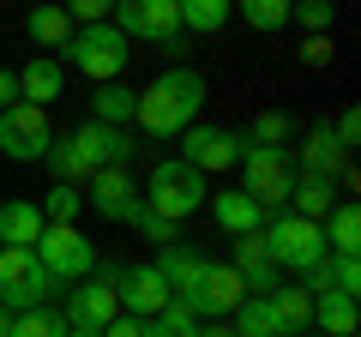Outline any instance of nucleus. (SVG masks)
<instances>
[{
    "mask_svg": "<svg viewBox=\"0 0 361 337\" xmlns=\"http://www.w3.org/2000/svg\"><path fill=\"white\" fill-rule=\"evenodd\" d=\"M199 109H205V78L193 66H169L157 85H145L133 97V121L151 139H180V127H193Z\"/></svg>",
    "mask_w": 361,
    "mask_h": 337,
    "instance_id": "2",
    "label": "nucleus"
},
{
    "mask_svg": "<svg viewBox=\"0 0 361 337\" xmlns=\"http://www.w3.org/2000/svg\"><path fill=\"white\" fill-rule=\"evenodd\" d=\"M109 25L127 42H157V49H169V54L180 49V6L175 0H115Z\"/></svg>",
    "mask_w": 361,
    "mask_h": 337,
    "instance_id": "7",
    "label": "nucleus"
},
{
    "mask_svg": "<svg viewBox=\"0 0 361 337\" xmlns=\"http://www.w3.org/2000/svg\"><path fill=\"white\" fill-rule=\"evenodd\" d=\"M151 265H157V271L169 277V289H175V295H193L211 259H199V253H187V247H163V253H157Z\"/></svg>",
    "mask_w": 361,
    "mask_h": 337,
    "instance_id": "25",
    "label": "nucleus"
},
{
    "mask_svg": "<svg viewBox=\"0 0 361 337\" xmlns=\"http://www.w3.org/2000/svg\"><path fill=\"white\" fill-rule=\"evenodd\" d=\"M241 295H247V283H241V271H235V265H205L199 289H193V295H175V301H187V307L205 313V319H229Z\"/></svg>",
    "mask_w": 361,
    "mask_h": 337,
    "instance_id": "14",
    "label": "nucleus"
},
{
    "mask_svg": "<svg viewBox=\"0 0 361 337\" xmlns=\"http://www.w3.org/2000/svg\"><path fill=\"white\" fill-rule=\"evenodd\" d=\"M54 289H61V283L37 265V253H30V247H0V307H6V313L49 307Z\"/></svg>",
    "mask_w": 361,
    "mask_h": 337,
    "instance_id": "6",
    "label": "nucleus"
},
{
    "mask_svg": "<svg viewBox=\"0 0 361 337\" xmlns=\"http://www.w3.org/2000/svg\"><path fill=\"white\" fill-rule=\"evenodd\" d=\"M325 277H331V289L355 295V289H361V259H355V253H325Z\"/></svg>",
    "mask_w": 361,
    "mask_h": 337,
    "instance_id": "35",
    "label": "nucleus"
},
{
    "mask_svg": "<svg viewBox=\"0 0 361 337\" xmlns=\"http://www.w3.org/2000/svg\"><path fill=\"white\" fill-rule=\"evenodd\" d=\"M115 313H121L115 277H85L78 289H66V313H61V319L73 325V331H103Z\"/></svg>",
    "mask_w": 361,
    "mask_h": 337,
    "instance_id": "12",
    "label": "nucleus"
},
{
    "mask_svg": "<svg viewBox=\"0 0 361 337\" xmlns=\"http://www.w3.org/2000/svg\"><path fill=\"white\" fill-rule=\"evenodd\" d=\"M175 6H180V30L211 37V30L229 25V6H235V0H175Z\"/></svg>",
    "mask_w": 361,
    "mask_h": 337,
    "instance_id": "28",
    "label": "nucleus"
},
{
    "mask_svg": "<svg viewBox=\"0 0 361 337\" xmlns=\"http://www.w3.org/2000/svg\"><path fill=\"white\" fill-rule=\"evenodd\" d=\"M42 229H49V217H42L37 199H0V247H30L37 253Z\"/></svg>",
    "mask_w": 361,
    "mask_h": 337,
    "instance_id": "17",
    "label": "nucleus"
},
{
    "mask_svg": "<svg viewBox=\"0 0 361 337\" xmlns=\"http://www.w3.org/2000/svg\"><path fill=\"white\" fill-rule=\"evenodd\" d=\"M265 253H271V265H277V271H301L307 277L313 265L325 259V253H331V247H325V235H319V223L313 217H295V211H277V217H265Z\"/></svg>",
    "mask_w": 361,
    "mask_h": 337,
    "instance_id": "4",
    "label": "nucleus"
},
{
    "mask_svg": "<svg viewBox=\"0 0 361 337\" xmlns=\"http://www.w3.org/2000/svg\"><path fill=\"white\" fill-rule=\"evenodd\" d=\"M289 18H301V25H307L313 37H331L337 6H331V0H295V6H289Z\"/></svg>",
    "mask_w": 361,
    "mask_h": 337,
    "instance_id": "36",
    "label": "nucleus"
},
{
    "mask_svg": "<svg viewBox=\"0 0 361 337\" xmlns=\"http://www.w3.org/2000/svg\"><path fill=\"white\" fill-rule=\"evenodd\" d=\"M127 223H133V229H139V235H151L157 247H175V235H180V223H169V217H157V211L145 205V199H139V205L127 211Z\"/></svg>",
    "mask_w": 361,
    "mask_h": 337,
    "instance_id": "34",
    "label": "nucleus"
},
{
    "mask_svg": "<svg viewBox=\"0 0 361 337\" xmlns=\"http://www.w3.org/2000/svg\"><path fill=\"white\" fill-rule=\"evenodd\" d=\"M66 337H103V331H66Z\"/></svg>",
    "mask_w": 361,
    "mask_h": 337,
    "instance_id": "43",
    "label": "nucleus"
},
{
    "mask_svg": "<svg viewBox=\"0 0 361 337\" xmlns=\"http://www.w3.org/2000/svg\"><path fill=\"white\" fill-rule=\"evenodd\" d=\"M355 295H343V289H325V295H313V325H319V337H355Z\"/></svg>",
    "mask_w": 361,
    "mask_h": 337,
    "instance_id": "21",
    "label": "nucleus"
},
{
    "mask_svg": "<svg viewBox=\"0 0 361 337\" xmlns=\"http://www.w3.org/2000/svg\"><path fill=\"white\" fill-rule=\"evenodd\" d=\"M289 139H295V121H289L283 109H265V115H253V127H247V145H277V151H289Z\"/></svg>",
    "mask_w": 361,
    "mask_h": 337,
    "instance_id": "29",
    "label": "nucleus"
},
{
    "mask_svg": "<svg viewBox=\"0 0 361 337\" xmlns=\"http://www.w3.org/2000/svg\"><path fill=\"white\" fill-rule=\"evenodd\" d=\"M54 145V127H49V109L37 103H13L0 109V157H13V163H42Z\"/></svg>",
    "mask_w": 361,
    "mask_h": 337,
    "instance_id": "10",
    "label": "nucleus"
},
{
    "mask_svg": "<svg viewBox=\"0 0 361 337\" xmlns=\"http://www.w3.org/2000/svg\"><path fill=\"white\" fill-rule=\"evenodd\" d=\"M235 337H277L265 295H241V301H235Z\"/></svg>",
    "mask_w": 361,
    "mask_h": 337,
    "instance_id": "31",
    "label": "nucleus"
},
{
    "mask_svg": "<svg viewBox=\"0 0 361 337\" xmlns=\"http://www.w3.org/2000/svg\"><path fill=\"white\" fill-rule=\"evenodd\" d=\"M61 85H66V73H61V61H54V54H37V61L18 73V97H25V103H37V109H49L54 97H61Z\"/></svg>",
    "mask_w": 361,
    "mask_h": 337,
    "instance_id": "22",
    "label": "nucleus"
},
{
    "mask_svg": "<svg viewBox=\"0 0 361 337\" xmlns=\"http://www.w3.org/2000/svg\"><path fill=\"white\" fill-rule=\"evenodd\" d=\"M247 151V133L235 127H180V163H193L199 175H211V168H235Z\"/></svg>",
    "mask_w": 361,
    "mask_h": 337,
    "instance_id": "11",
    "label": "nucleus"
},
{
    "mask_svg": "<svg viewBox=\"0 0 361 337\" xmlns=\"http://www.w3.org/2000/svg\"><path fill=\"white\" fill-rule=\"evenodd\" d=\"M61 6L73 25H109V13H115V0H61Z\"/></svg>",
    "mask_w": 361,
    "mask_h": 337,
    "instance_id": "37",
    "label": "nucleus"
},
{
    "mask_svg": "<svg viewBox=\"0 0 361 337\" xmlns=\"http://www.w3.org/2000/svg\"><path fill=\"white\" fill-rule=\"evenodd\" d=\"M331 205H337V175H295V187H289V211L295 217L319 223Z\"/></svg>",
    "mask_w": 361,
    "mask_h": 337,
    "instance_id": "23",
    "label": "nucleus"
},
{
    "mask_svg": "<svg viewBox=\"0 0 361 337\" xmlns=\"http://www.w3.org/2000/svg\"><path fill=\"white\" fill-rule=\"evenodd\" d=\"M115 295H121V313L151 319V313H163L169 301H175V289H169V277L157 271V265H133V271L115 277Z\"/></svg>",
    "mask_w": 361,
    "mask_h": 337,
    "instance_id": "13",
    "label": "nucleus"
},
{
    "mask_svg": "<svg viewBox=\"0 0 361 337\" xmlns=\"http://www.w3.org/2000/svg\"><path fill=\"white\" fill-rule=\"evenodd\" d=\"M13 103H18V73L0 66V109H13Z\"/></svg>",
    "mask_w": 361,
    "mask_h": 337,
    "instance_id": "41",
    "label": "nucleus"
},
{
    "mask_svg": "<svg viewBox=\"0 0 361 337\" xmlns=\"http://www.w3.org/2000/svg\"><path fill=\"white\" fill-rule=\"evenodd\" d=\"M331 133H337V145H343V151H349V145H361V115H355V109H343Z\"/></svg>",
    "mask_w": 361,
    "mask_h": 337,
    "instance_id": "39",
    "label": "nucleus"
},
{
    "mask_svg": "<svg viewBox=\"0 0 361 337\" xmlns=\"http://www.w3.org/2000/svg\"><path fill=\"white\" fill-rule=\"evenodd\" d=\"M301 61H307V66H325V61H331V37H307V42H301Z\"/></svg>",
    "mask_w": 361,
    "mask_h": 337,
    "instance_id": "40",
    "label": "nucleus"
},
{
    "mask_svg": "<svg viewBox=\"0 0 361 337\" xmlns=\"http://www.w3.org/2000/svg\"><path fill=\"white\" fill-rule=\"evenodd\" d=\"M205 199H211V187H205V175H199L193 163L169 157V163H157V168H151L145 205H151L157 217H169V223H187L193 211H205Z\"/></svg>",
    "mask_w": 361,
    "mask_h": 337,
    "instance_id": "5",
    "label": "nucleus"
},
{
    "mask_svg": "<svg viewBox=\"0 0 361 337\" xmlns=\"http://www.w3.org/2000/svg\"><path fill=\"white\" fill-rule=\"evenodd\" d=\"M289 187H295V168H289V151L277 145H247L241 151V193L259 199L265 211L289 205Z\"/></svg>",
    "mask_w": 361,
    "mask_h": 337,
    "instance_id": "8",
    "label": "nucleus"
},
{
    "mask_svg": "<svg viewBox=\"0 0 361 337\" xmlns=\"http://www.w3.org/2000/svg\"><path fill=\"white\" fill-rule=\"evenodd\" d=\"M103 337H151V325H145L139 313H115V319L103 325Z\"/></svg>",
    "mask_w": 361,
    "mask_h": 337,
    "instance_id": "38",
    "label": "nucleus"
},
{
    "mask_svg": "<svg viewBox=\"0 0 361 337\" xmlns=\"http://www.w3.org/2000/svg\"><path fill=\"white\" fill-rule=\"evenodd\" d=\"M343 145H337V133L331 127H313L307 139L295 145V163H301V175H337V168H343Z\"/></svg>",
    "mask_w": 361,
    "mask_h": 337,
    "instance_id": "20",
    "label": "nucleus"
},
{
    "mask_svg": "<svg viewBox=\"0 0 361 337\" xmlns=\"http://www.w3.org/2000/svg\"><path fill=\"white\" fill-rule=\"evenodd\" d=\"M205 205H211V217H217L223 235H259V229H265V205L247 199L241 187H235V193H211Z\"/></svg>",
    "mask_w": 361,
    "mask_h": 337,
    "instance_id": "19",
    "label": "nucleus"
},
{
    "mask_svg": "<svg viewBox=\"0 0 361 337\" xmlns=\"http://www.w3.org/2000/svg\"><path fill=\"white\" fill-rule=\"evenodd\" d=\"M25 30H30V42H37V49H66V37H73L78 25L66 18V6H30Z\"/></svg>",
    "mask_w": 361,
    "mask_h": 337,
    "instance_id": "26",
    "label": "nucleus"
},
{
    "mask_svg": "<svg viewBox=\"0 0 361 337\" xmlns=\"http://www.w3.org/2000/svg\"><path fill=\"white\" fill-rule=\"evenodd\" d=\"M85 187H90V211L109 217V223H127V211L139 205V187H133L127 168H97Z\"/></svg>",
    "mask_w": 361,
    "mask_h": 337,
    "instance_id": "15",
    "label": "nucleus"
},
{
    "mask_svg": "<svg viewBox=\"0 0 361 337\" xmlns=\"http://www.w3.org/2000/svg\"><path fill=\"white\" fill-rule=\"evenodd\" d=\"M0 337H13V313L6 307H0Z\"/></svg>",
    "mask_w": 361,
    "mask_h": 337,
    "instance_id": "42",
    "label": "nucleus"
},
{
    "mask_svg": "<svg viewBox=\"0 0 361 337\" xmlns=\"http://www.w3.org/2000/svg\"><path fill=\"white\" fill-rule=\"evenodd\" d=\"M289 6H295V0H235V13H241L253 30H265V37L289 25Z\"/></svg>",
    "mask_w": 361,
    "mask_h": 337,
    "instance_id": "30",
    "label": "nucleus"
},
{
    "mask_svg": "<svg viewBox=\"0 0 361 337\" xmlns=\"http://www.w3.org/2000/svg\"><path fill=\"white\" fill-rule=\"evenodd\" d=\"M61 61L73 66V73H85L90 85H109V78H121V73H127L133 42L121 37L115 25H85V30H73V37H66Z\"/></svg>",
    "mask_w": 361,
    "mask_h": 337,
    "instance_id": "3",
    "label": "nucleus"
},
{
    "mask_svg": "<svg viewBox=\"0 0 361 337\" xmlns=\"http://www.w3.org/2000/svg\"><path fill=\"white\" fill-rule=\"evenodd\" d=\"M37 265L54 283H85V277L97 271V253H90V241L78 235V223H49L42 241H37Z\"/></svg>",
    "mask_w": 361,
    "mask_h": 337,
    "instance_id": "9",
    "label": "nucleus"
},
{
    "mask_svg": "<svg viewBox=\"0 0 361 337\" xmlns=\"http://www.w3.org/2000/svg\"><path fill=\"white\" fill-rule=\"evenodd\" d=\"M319 235H325L331 253H361V211H355V199H337V205L319 217Z\"/></svg>",
    "mask_w": 361,
    "mask_h": 337,
    "instance_id": "24",
    "label": "nucleus"
},
{
    "mask_svg": "<svg viewBox=\"0 0 361 337\" xmlns=\"http://www.w3.org/2000/svg\"><path fill=\"white\" fill-rule=\"evenodd\" d=\"M42 163L54 168V181L85 187L97 168H127L133 163V133L127 127H109V121H78V133L54 139Z\"/></svg>",
    "mask_w": 361,
    "mask_h": 337,
    "instance_id": "1",
    "label": "nucleus"
},
{
    "mask_svg": "<svg viewBox=\"0 0 361 337\" xmlns=\"http://www.w3.org/2000/svg\"><path fill=\"white\" fill-rule=\"evenodd\" d=\"M265 307H271V325H277V337H301V331H313V295L301 283H277L265 295Z\"/></svg>",
    "mask_w": 361,
    "mask_h": 337,
    "instance_id": "18",
    "label": "nucleus"
},
{
    "mask_svg": "<svg viewBox=\"0 0 361 337\" xmlns=\"http://www.w3.org/2000/svg\"><path fill=\"white\" fill-rule=\"evenodd\" d=\"M78 205H85V187L54 181V187H49V199H42V217H49V223H73V217H78Z\"/></svg>",
    "mask_w": 361,
    "mask_h": 337,
    "instance_id": "33",
    "label": "nucleus"
},
{
    "mask_svg": "<svg viewBox=\"0 0 361 337\" xmlns=\"http://www.w3.org/2000/svg\"><path fill=\"white\" fill-rule=\"evenodd\" d=\"M229 265L241 271L247 295H271V289H277V265H271V253H265V235H235Z\"/></svg>",
    "mask_w": 361,
    "mask_h": 337,
    "instance_id": "16",
    "label": "nucleus"
},
{
    "mask_svg": "<svg viewBox=\"0 0 361 337\" xmlns=\"http://www.w3.org/2000/svg\"><path fill=\"white\" fill-rule=\"evenodd\" d=\"M66 331H73V325H66L54 307H30V313L13 319V337H66Z\"/></svg>",
    "mask_w": 361,
    "mask_h": 337,
    "instance_id": "32",
    "label": "nucleus"
},
{
    "mask_svg": "<svg viewBox=\"0 0 361 337\" xmlns=\"http://www.w3.org/2000/svg\"><path fill=\"white\" fill-rule=\"evenodd\" d=\"M90 121H109V127L133 121V91L121 85V78H109V85H97V91H90Z\"/></svg>",
    "mask_w": 361,
    "mask_h": 337,
    "instance_id": "27",
    "label": "nucleus"
}]
</instances>
